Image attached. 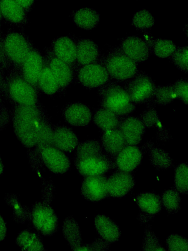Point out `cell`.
Listing matches in <instances>:
<instances>
[{
    "label": "cell",
    "mask_w": 188,
    "mask_h": 251,
    "mask_svg": "<svg viewBox=\"0 0 188 251\" xmlns=\"http://www.w3.org/2000/svg\"><path fill=\"white\" fill-rule=\"evenodd\" d=\"M41 120L39 110L35 105H19L13 115L15 134L25 148H31L36 144V127Z\"/></svg>",
    "instance_id": "6da1fadb"
},
{
    "label": "cell",
    "mask_w": 188,
    "mask_h": 251,
    "mask_svg": "<svg viewBox=\"0 0 188 251\" xmlns=\"http://www.w3.org/2000/svg\"><path fill=\"white\" fill-rule=\"evenodd\" d=\"M43 201H36L31 206L30 222L37 231L44 236L53 235L58 228V220L50 202L53 189H42Z\"/></svg>",
    "instance_id": "7a4b0ae2"
},
{
    "label": "cell",
    "mask_w": 188,
    "mask_h": 251,
    "mask_svg": "<svg viewBox=\"0 0 188 251\" xmlns=\"http://www.w3.org/2000/svg\"><path fill=\"white\" fill-rule=\"evenodd\" d=\"M99 88L102 107L119 116H127L135 111V104L121 84L116 81H109Z\"/></svg>",
    "instance_id": "3957f363"
},
{
    "label": "cell",
    "mask_w": 188,
    "mask_h": 251,
    "mask_svg": "<svg viewBox=\"0 0 188 251\" xmlns=\"http://www.w3.org/2000/svg\"><path fill=\"white\" fill-rule=\"evenodd\" d=\"M104 63L111 79L118 82L129 79L139 70L137 63L128 57L118 47L110 49L104 59Z\"/></svg>",
    "instance_id": "277c9868"
},
{
    "label": "cell",
    "mask_w": 188,
    "mask_h": 251,
    "mask_svg": "<svg viewBox=\"0 0 188 251\" xmlns=\"http://www.w3.org/2000/svg\"><path fill=\"white\" fill-rule=\"evenodd\" d=\"M122 85L135 104L151 103L156 86L152 78L141 70L132 78L123 81Z\"/></svg>",
    "instance_id": "5b68a950"
},
{
    "label": "cell",
    "mask_w": 188,
    "mask_h": 251,
    "mask_svg": "<svg viewBox=\"0 0 188 251\" xmlns=\"http://www.w3.org/2000/svg\"><path fill=\"white\" fill-rule=\"evenodd\" d=\"M74 164L78 173L84 177L104 174L116 168L114 159L105 152L75 157Z\"/></svg>",
    "instance_id": "8992f818"
},
{
    "label": "cell",
    "mask_w": 188,
    "mask_h": 251,
    "mask_svg": "<svg viewBox=\"0 0 188 251\" xmlns=\"http://www.w3.org/2000/svg\"><path fill=\"white\" fill-rule=\"evenodd\" d=\"M2 91L20 105H35L37 101L36 93L33 86L24 78L10 75L4 80Z\"/></svg>",
    "instance_id": "52a82bcc"
},
{
    "label": "cell",
    "mask_w": 188,
    "mask_h": 251,
    "mask_svg": "<svg viewBox=\"0 0 188 251\" xmlns=\"http://www.w3.org/2000/svg\"><path fill=\"white\" fill-rule=\"evenodd\" d=\"M1 41L7 59L15 65L22 64L32 49L29 39L22 33L8 32L1 36Z\"/></svg>",
    "instance_id": "ba28073f"
},
{
    "label": "cell",
    "mask_w": 188,
    "mask_h": 251,
    "mask_svg": "<svg viewBox=\"0 0 188 251\" xmlns=\"http://www.w3.org/2000/svg\"><path fill=\"white\" fill-rule=\"evenodd\" d=\"M104 58L100 63L97 61L83 65L78 73V78L84 86L89 88H99L110 80L104 63Z\"/></svg>",
    "instance_id": "9c48e42d"
},
{
    "label": "cell",
    "mask_w": 188,
    "mask_h": 251,
    "mask_svg": "<svg viewBox=\"0 0 188 251\" xmlns=\"http://www.w3.org/2000/svg\"><path fill=\"white\" fill-rule=\"evenodd\" d=\"M153 144L149 141L141 147L126 146L115 158L116 168L125 172L133 171L141 164L144 153Z\"/></svg>",
    "instance_id": "30bf717a"
},
{
    "label": "cell",
    "mask_w": 188,
    "mask_h": 251,
    "mask_svg": "<svg viewBox=\"0 0 188 251\" xmlns=\"http://www.w3.org/2000/svg\"><path fill=\"white\" fill-rule=\"evenodd\" d=\"M107 178L105 174L84 177L81 186L82 197L93 202L99 201L109 197Z\"/></svg>",
    "instance_id": "8fae6325"
},
{
    "label": "cell",
    "mask_w": 188,
    "mask_h": 251,
    "mask_svg": "<svg viewBox=\"0 0 188 251\" xmlns=\"http://www.w3.org/2000/svg\"><path fill=\"white\" fill-rule=\"evenodd\" d=\"M153 41L143 40L138 36L126 37L122 40L120 48L130 58L136 63L146 61L152 51Z\"/></svg>",
    "instance_id": "7c38bea8"
},
{
    "label": "cell",
    "mask_w": 188,
    "mask_h": 251,
    "mask_svg": "<svg viewBox=\"0 0 188 251\" xmlns=\"http://www.w3.org/2000/svg\"><path fill=\"white\" fill-rule=\"evenodd\" d=\"M136 201L140 209L137 219L144 224L152 220L162 210L163 204L159 195L153 192H143L138 194Z\"/></svg>",
    "instance_id": "4fadbf2b"
},
{
    "label": "cell",
    "mask_w": 188,
    "mask_h": 251,
    "mask_svg": "<svg viewBox=\"0 0 188 251\" xmlns=\"http://www.w3.org/2000/svg\"><path fill=\"white\" fill-rule=\"evenodd\" d=\"M40 157L43 164L54 174L65 173L70 168V161L68 156L53 146L43 149Z\"/></svg>",
    "instance_id": "5bb4252c"
},
{
    "label": "cell",
    "mask_w": 188,
    "mask_h": 251,
    "mask_svg": "<svg viewBox=\"0 0 188 251\" xmlns=\"http://www.w3.org/2000/svg\"><path fill=\"white\" fill-rule=\"evenodd\" d=\"M135 183L133 174L118 169L108 176L107 185L109 195L113 197H123L133 189Z\"/></svg>",
    "instance_id": "9a60e30c"
},
{
    "label": "cell",
    "mask_w": 188,
    "mask_h": 251,
    "mask_svg": "<svg viewBox=\"0 0 188 251\" xmlns=\"http://www.w3.org/2000/svg\"><path fill=\"white\" fill-rule=\"evenodd\" d=\"M127 145L137 146L142 140L146 128L139 117L121 116L118 127Z\"/></svg>",
    "instance_id": "2e32d148"
},
{
    "label": "cell",
    "mask_w": 188,
    "mask_h": 251,
    "mask_svg": "<svg viewBox=\"0 0 188 251\" xmlns=\"http://www.w3.org/2000/svg\"><path fill=\"white\" fill-rule=\"evenodd\" d=\"M22 65L24 78L32 86L37 84L43 68V60L40 54L35 50L31 49Z\"/></svg>",
    "instance_id": "e0dca14e"
},
{
    "label": "cell",
    "mask_w": 188,
    "mask_h": 251,
    "mask_svg": "<svg viewBox=\"0 0 188 251\" xmlns=\"http://www.w3.org/2000/svg\"><path fill=\"white\" fill-rule=\"evenodd\" d=\"M100 143L103 151L114 160L118 154L127 146L124 136L118 128L103 130Z\"/></svg>",
    "instance_id": "ac0fdd59"
},
{
    "label": "cell",
    "mask_w": 188,
    "mask_h": 251,
    "mask_svg": "<svg viewBox=\"0 0 188 251\" xmlns=\"http://www.w3.org/2000/svg\"><path fill=\"white\" fill-rule=\"evenodd\" d=\"M63 115L66 122L75 126H86L92 119V114L90 108L78 102L68 105L64 110Z\"/></svg>",
    "instance_id": "d6986e66"
},
{
    "label": "cell",
    "mask_w": 188,
    "mask_h": 251,
    "mask_svg": "<svg viewBox=\"0 0 188 251\" xmlns=\"http://www.w3.org/2000/svg\"><path fill=\"white\" fill-rule=\"evenodd\" d=\"M147 108L139 117L146 128H156V138L158 140L165 142L171 136L169 132L162 124L157 111L155 109V105L147 104Z\"/></svg>",
    "instance_id": "ffe728a7"
},
{
    "label": "cell",
    "mask_w": 188,
    "mask_h": 251,
    "mask_svg": "<svg viewBox=\"0 0 188 251\" xmlns=\"http://www.w3.org/2000/svg\"><path fill=\"white\" fill-rule=\"evenodd\" d=\"M52 50L56 57L69 65L76 61V43L68 36L56 38L52 43Z\"/></svg>",
    "instance_id": "44dd1931"
},
{
    "label": "cell",
    "mask_w": 188,
    "mask_h": 251,
    "mask_svg": "<svg viewBox=\"0 0 188 251\" xmlns=\"http://www.w3.org/2000/svg\"><path fill=\"white\" fill-rule=\"evenodd\" d=\"M79 143L77 136L70 128L59 126L53 130V146L63 152H70Z\"/></svg>",
    "instance_id": "7402d4cb"
},
{
    "label": "cell",
    "mask_w": 188,
    "mask_h": 251,
    "mask_svg": "<svg viewBox=\"0 0 188 251\" xmlns=\"http://www.w3.org/2000/svg\"><path fill=\"white\" fill-rule=\"evenodd\" d=\"M94 226L97 232L102 238L110 243L118 241L121 235L118 226L106 215H96Z\"/></svg>",
    "instance_id": "603a6c76"
},
{
    "label": "cell",
    "mask_w": 188,
    "mask_h": 251,
    "mask_svg": "<svg viewBox=\"0 0 188 251\" xmlns=\"http://www.w3.org/2000/svg\"><path fill=\"white\" fill-rule=\"evenodd\" d=\"M76 61L79 64L85 65L96 62L99 59V49L93 40L80 39L76 43Z\"/></svg>",
    "instance_id": "cb8c5ba5"
},
{
    "label": "cell",
    "mask_w": 188,
    "mask_h": 251,
    "mask_svg": "<svg viewBox=\"0 0 188 251\" xmlns=\"http://www.w3.org/2000/svg\"><path fill=\"white\" fill-rule=\"evenodd\" d=\"M0 10L2 18L10 23L22 25L27 22L26 12L14 0H0Z\"/></svg>",
    "instance_id": "d4e9b609"
},
{
    "label": "cell",
    "mask_w": 188,
    "mask_h": 251,
    "mask_svg": "<svg viewBox=\"0 0 188 251\" xmlns=\"http://www.w3.org/2000/svg\"><path fill=\"white\" fill-rule=\"evenodd\" d=\"M62 233L71 250L77 251L82 245V240L78 224L72 216H68L65 219L62 225Z\"/></svg>",
    "instance_id": "484cf974"
},
{
    "label": "cell",
    "mask_w": 188,
    "mask_h": 251,
    "mask_svg": "<svg viewBox=\"0 0 188 251\" xmlns=\"http://www.w3.org/2000/svg\"><path fill=\"white\" fill-rule=\"evenodd\" d=\"M15 243L23 251L46 250L39 234L29 229L21 231L16 239Z\"/></svg>",
    "instance_id": "4316f807"
},
{
    "label": "cell",
    "mask_w": 188,
    "mask_h": 251,
    "mask_svg": "<svg viewBox=\"0 0 188 251\" xmlns=\"http://www.w3.org/2000/svg\"><path fill=\"white\" fill-rule=\"evenodd\" d=\"M73 20L79 27L90 30L97 25L100 21V16L94 9L85 7L76 10L74 13Z\"/></svg>",
    "instance_id": "83f0119b"
},
{
    "label": "cell",
    "mask_w": 188,
    "mask_h": 251,
    "mask_svg": "<svg viewBox=\"0 0 188 251\" xmlns=\"http://www.w3.org/2000/svg\"><path fill=\"white\" fill-rule=\"evenodd\" d=\"M120 117L102 107L95 110L93 116L94 123L103 130L118 128Z\"/></svg>",
    "instance_id": "f1b7e54d"
},
{
    "label": "cell",
    "mask_w": 188,
    "mask_h": 251,
    "mask_svg": "<svg viewBox=\"0 0 188 251\" xmlns=\"http://www.w3.org/2000/svg\"><path fill=\"white\" fill-rule=\"evenodd\" d=\"M4 199L6 203L13 209L12 219L14 222L18 224H24L26 221H30L31 207L22 205L16 194H6Z\"/></svg>",
    "instance_id": "f546056e"
},
{
    "label": "cell",
    "mask_w": 188,
    "mask_h": 251,
    "mask_svg": "<svg viewBox=\"0 0 188 251\" xmlns=\"http://www.w3.org/2000/svg\"><path fill=\"white\" fill-rule=\"evenodd\" d=\"M49 67L59 86L64 87L70 83L72 72L70 65L55 56L49 61Z\"/></svg>",
    "instance_id": "4dcf8cb0"
},
{
    "label": "cell",
    "mask_w": 188,
    "mask_h": 251,
    "mask_svg": "<svg viewBox=\"0 0 188 251\" xmlns=\"http://www.w3.org/2000/svg\"><path fill=\"white\" fill-rule=\"evenodd\" d=\"M149 160L157 170L167 169L174 166L173 160L164 150L155 147L154 143L149 148Z\"/></svg>",
    "instance_id": "1f68e13d"
},
{
    "label": "cell",
    "mask_w": 188,
    "mask_h": 251,
    "mask_svg": "<svg viewBox=\"0 0 188 251\" xmlns=\"http://www.w3.org/2000/svg\"><path fill=\"white\" fill-rule=\"evenodd\" d=\"M176 99L173 84L156 85L151 103L154 105H167L173 102Z\"/></svg>",
    "instance_id": "d6a6232c"
},
{
    "label": "cell",
    "mask_w": 188,
    "mask_h": 251,
    "mask_svg": "<svg viewBox=\"0 0 188 251\" xmlns=\"http://www.w3.org/2000/svg\"><path fill=\"white\" fill-rule=\"evenodd\" d=\"M37 84L43 92L49 95L55 93L59 87L49 67L43 68Z\"/></svg>",
    "instance_id": "836d02e7"
},
{
    "label": "cell",
    "mask_w": 188,
    "mask_h": 251,
    "mask_svg": "<svg viewBox=\"0 0 188 251\" xmlns=\"http://www.w3.org/2000/svg\"><path fill=\"white\" fill-rule=\"evenodd\" d=\"M161 198L163 206L168 213H176L181 209L180 193L175 188L165 190Z\"/></svg>",
    "instance_id": "e575fe53"
},
{
    "label": "cell",
    "mask_w": 188,
    "mask_h": 251,
    "mask_svg": "<svg viewBox=\"0 0 188 251\" xmlns=\"http://www.w3.org/2000/svg\"><path fill=\"white\" fill-rule=\"evenodd\" d=\"M188 168L187 163L178 165L174 169L175 188L181 194L187 195L188 192Z\"/></svg>",
    "instance_id": "d590c367"
},
{
    "label": "cell",
    "mask_w": 188,
    "mask_h": 251,
    "mask_svg": "<svg viewBox=\"0 0 188 251\" xmlns=\"http://www.w3.org/2000/svg\"><path fill=\"white\" fill-rule=\"evenodd\" d=\"M104 152L98 140H88L78 143L75 149V157H80Z\"/></svg>",
    "instance_id": "8d00e7d4"
},
{
    "label": "cell",
    "mask_w": 188,
    "mask_h": 251,
    "mask_svg": "<svg viewBox=\"0 0 188 251\" xmlns=\"http://www.w3.org/2000/svg\"><path fill=\"white\" fill-rule=\"evenodd\" d=\"M177 46L171 40L158 39L153 41L152 51L160 58L169 57L174 51Z\"/></svg>",
    "instance_id": "74e56055"
},
{
    "label": "cell",
    "mask_w": 188,
    "mask_h": 251,
    "mask_svg": "<svg viewBox=\"0 0 188 251\" xmlns=\"http://www.w3.org/2000/svg\"><path fill=\"white\" fill-rule=\"evenodd\" d=\"M154 23V18L151 13L143 9L138 11L134 15L131 25L137 29L144 30L152 27Z\"/></svg>",
    "instance_id": "f35d334b"
},
{
    "label": "cell",
    "mask_w": 188,
    "mask_h": 251,
    "mask_svg": "<svg viewBox=\"0 0 188 251\" xmlns=\"http://www.w3.org/2000/svg\"><path fill=\"white\" fill-rule=\"evenodd\" d=\"M171 62L181 71L188 72V46L177 47L174 51L169 56Z\"/></svg>",
    "instance_id": "ab89813d"
},
{
    "label": "cell",
    "mask_w": 188,
    "mask_h": 251,
    "mask_svg": "<svg viewBox=\"0 0 188 251\" xmlns=\"http://www.w3.org/2000/svg\"><path fill=\"white\" fill-rule=\"evenodd\" d=\"M142 251H166L160 243L158 238L152 230L151 226L149 225L144 229L142 244Z\"/></svg>",
    "instance_id": "60d3db41"
},
{
    "label": "cell",
    "mask_w": 188,
    "mask_h": 251,
    "mask_svg": "<svg viewBox=\"0 0 188 251\" xmlns=\"http://www.w3.org/2000/svg\"><path fill=\"white\" fill-rule=\"evenodd\" d=\"M166 246L169 251H187L188 239L177 234H170L166 239Z\"/></svg>",
    "instance_id": "b9f144b4"
},
{
    "label": "cell",
    "mask_w": 188,
    "mask_h": 251,
    "mask_svg": "<svg viewBox=\"0 0 188 251\" xmlns=\"http://www.w3.org/2000/svg\"><path fill=\"white\" fill-rule=\"evenodd\" d=\"M173 86L176 99L180 100L184 104L188 103V82L186 78L177 80Z\"/></svg>",
    "instance_id": "7bdbcfd3"
},
{
    "label": "cell",
    "mask_w": 188,
    "mask_h": 251,
    "mask_svg": "<svg viewBox=\"0 0 188 251\" xmlns=\"http://www.w3.org/2000/svg\"><path fill=\"white\" fill-rule=\"evenodd\" d=\"M110 243L102 239H96L91 244H82L77 249L79 251H104L109 249Z\"/></svg>",
    "instance_id": "ee69618b"
},
{
    "label": "cell",
    "mask_w": 188,
    "mask_h": 251,
    "mask_svg": "<svg viewBox=\"0 0 188 251\" xmlns=\"http://www.w3.org/2000/svg\"><path fill=\"white\" fill-rule=\"evenodd\" d=\"M10 115L8 109L4 106L0 107V130L3 129L8 124Z\"/></svg>",
    "instance_id": "f6af8a7d"
},
{
    "label": "cell",
    "mask_w": 188,
    "mask_h": 251,
    "mask_svg": "<svg viewBox=\"0 0 188 251\" xmlns=\"http://www.w3.org/2000/svg\"><path fill=\"white\" fill-rule=\"evenodd\" d=\"M1 36H0V66L6 68L9 66L10 62L7 59L4 51L1 41Z\"/></svg>",
    "instance_id": "bcb514c9"
},
{
    "label": "cell",
    "mask_w": 188,
    "mask_h": 251,
    "mask_svg": "<svg viewBox=\"0 0 188 251\" xmlns=\"http://www.w3.org/2000/svg\"><path fill=\"white\" fill-rule=\"evenodd\" d=\"M27 12L32 8L35 0H14Z\"/></svg>",
    "instance_id": "7dc6e473"
},
{
    "label": "cell",
    "mask_w": 188,
    "mask_h": 251,
    "mask_svg": "<svg viewBox=\"0 0 188 251\" xmlns=\"http://www.w3.org/2000/svg\"><path fill=\"white\" fill-rule=\"evenodd\" d=\"M7 227L6 223L0 215V241L4 240L6 235Z\"/></svg>",
    "instance_id": "c3c4849f"
},
{
    "label": "cell",
    "mask_w": 188,
    "mask_h": 251,
    "mask_svg": "<svg viewBox=\"0 0 188 251\" xmlns=\"http://www.w3.org/2000/svg\"><path fill=\"white\" fill-rule=\"evenodd\" d=\"M2 67L0 66V89L2 90L3 85L4 82V76L2 71Z\"/></svg>",
    "instance_id": "681fc988"
},
{
    "label": "cell",
    "mask_w": 188,
    "mask_h": 251,
    "mask_svg": "<svg viewBox=\"0 0 188 251\" xmlns=\"http://www.w3.org/2000/svg\"><path fill=\"white\" fill-rule=\"evenodd\" d=\"M3 165L1 159V157L0 156V176L3 173Z\"/></svg>",
    "instance_id": "f907efd6"
},
{
    "label": "cell",
    "mask_w": 188,
    "mask_h": 251,
    "mask_svg": "<svg viewBox=\"0 0 188 251\" xmlns=\"http://www.w3.org/2000/svg\"><path fill=\"white\" fill-rule=\"evenodd\" d=\"M2 15H1V12H0V36H1V19H2Z\"/></svg>",
    "instance_id": "816d5d0a"
},
{
    "label": "cell",
    "mask_w": 188,
    "mask_h": 251,
    "mask_svg": "<svg viewBox=\"0 0 188 251\" xmlns=\"http://www.w3.org/2000/svg\"><path fill=\"white\" fill-rule=\"evenodd\" d=\"M1 101V96H0V104Z\"/></svg>",
    "instance_id": "f5cc1de1"
}]
</instances>
